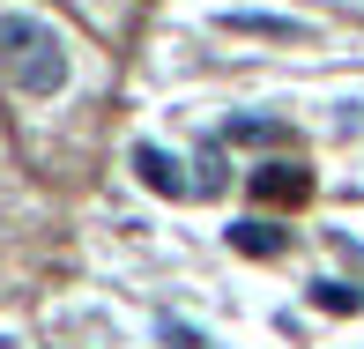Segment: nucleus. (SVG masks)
I'll list each match as a JSON object with an SVG mask.
<instances>
[{"mask_svg":"<svg viewBox=\"0 0 364 349\" xmlns=\"http://www.w3.org/2000/svg\"><path fill=\"white\" fill-rule=\"evenodd\" d=\"M0 75H8L23 97H60V90L75 82L68 38H60V30L45 23V15L0 8Z\"/></svg>","mask_w":364,"mask_h":349,"instance_id":"obj_1","label":"nucleus"},{"mask_svg":"<svg viewBox=\"0 0 364 349\" xmlns=\"http://www.w3.org/2000/svg\"><path fill=\"white\" fill-rule=\"evenodd\" d=\"M134 171H141L149 193H164V201H208V186H201V178H186V163L164 156L156 141H134Z\"/></svg>","mask_w":364,"mask_h":349,"instance_id":"obj_2","label":"nucleus"},{"mask_svg":"<svg viewBox=\"0 0 364 349\" xmlns=\"http://www.w3.org/2000/svg\"><path fill=\"white\" fill-rule=\"evenodd\" d=\"M253 193H260V201H305L312 178H305V163H268V171L253 178Z\"/></svg>","mask_w":364,"mask_h":349,"instance_id":"obj_3","label":"nucleus"},{"mask_svg":"<svg viewBox=\"0 0 364 349\" xmlns=\"http://www.w3.org/2000/svg\"><path fill=\"white\" fill-rule=\"evenodd\" d=\"M216 30H238V38H305V23H283V15H216Z\"/></svg>","mask_w":364,"mask_h":349,"instance_id":"obj_4","label":"nucleus"},{"mask_svg":"<svg viewBox=\"0 0 364 349\" xmlns=\"http://www.w3.org/2000/svg\"><path fill=\"white\" fill-rule=\"evenodd\" d=\"M230 141H290V127H275V119H230L223 127V149Z\"/></svg>","mask_w":364,"mask_h":349,"instance_id":"obj_5","label":"nucleus"},{"mask_svg":"<svg viewBox=\"0 0 364 349\" xmlns=\"http://www.w3.org/2000/svg\"><path fill=\"white\" fill-rule=\"evenodd\" d=\"M230 245H238V253H275L283 238H275V223H238V230H230Z\"/></svg>","mask_w":364,"mask_h":349,"instance_id":"obj_6","label":"nucleus"},{"mask_svg":"<svg viewBox=\"0 0 364 349\" xmlns=\"http://www.w3.org/2000/svg\"><path fill=\"white\" fill-rule=\"evenodd\" d=\"M320 290V312H357L364 305V290H350V282H312Z\"/></svg>","mask_w":364,"mask_h":349,"instance_id":"obj_7","label":"nucleus"}]
</instances>
